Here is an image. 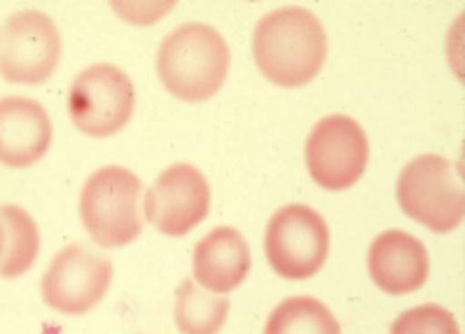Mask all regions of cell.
Instances as JSON below:
<instances>
[{
	"label": "cell",
	"mask_w": 465,
	"mask_h": 334,
	"mask_svg": "<svg viewBox=\"0 0 465 334\" xmlns=\"http://www.w3.org/2000/svg\"><path fill=\"white\" fill-rule=\"evenodd\" d=\"M252 59L276 87L297 89L316 80L328 59L323 24L304 7L269 12L252 34Z\"/></svg>",
	"instance_id": "cell-1"
},
{
	"label": "cell",
	"mask_w": 465,
	"mask_h": 334,
	"mask_svg": "<svg viewBox=\"0 0 465 334\" xmlns=\"http://www.w3.org/2000/svg\"><path fill=\"white\" fill-rule=\"evenodd\" d=\"M230 71V47L208 24L173 28L157 50V75L166 92L187 103L213 99Z\"/></svg>",
	"instance_id": "cell-2"
},
{
	"label": "cell",
	"mask_w": 465,
	"mask_h": 334,
	"mask_svg": "<svg viewBox=\"0 0 465 334\" xmlns=\"http://www.w3.org/2000/svg\"><path fill=\"white\" fill-rule=\"evenodd\" d=\"M141 178L122 166H104L87 178L80 194V218L96 246L122 248L141 236Z\"/></svg>",
	"instance_id": "cell-3"
},
{
	"label": "cell",
	"mask_w": 465,
	"mask_h": 334,
	"mask_svg": "<svg viewBox=\"0 0 465 334\" xmlns=\"http://www.w3.org/2000/svg\"><path fill=\"white\" fill-rule=\"evenodd\" d=\"M395 194L405 215L435 234L454 231L463 222L465 197L459 169L440 154L411 159L400 173Z\"/></svg>",
	"instance_id": "cell-4"
},
{
	"label": "cell",
	"mask_w": 465,
	"mask_h": 334,
	"mask_svg": "<svg viewBox=\"0 0 465 334\" xmlns=\"http://www.w3.org/2000/svg\"><path fill=\"white\" fill-rule=\"evenodd\" d=\"M330 252V227L318 211L288 203L272 215L264 234V255L285 280H307L323 269Z\"/></svg>",
	"instance_id": "cell-5"
},
{
	"label": "cell",
	"mask_w": 465,
	"mask_h": 334,
	"mask_svg": "<svg viewBox=\"0 0 465 334\" xmlns=\"http://www.w3.org/2000/svg\"><path fill=\"white\" fill-rule=\"evenodd\" d=\"M136 92L122 68L96 64L73 80L68 92V115L75 129L94 138L115 136L129 124Z\"/></svg>",
	"instance_id": "cell-6"
},
{
	"label": "cell",
	"mask_w": 465,
	"mask_h": 334,
	"mask_svg": "<svg viewBox=\"0 0 465 334\" xmlns=\"http://www.w3.org/2000/svg\"><path fill=\"white\" fill-rule=\"evenodd\" d=\"M304 159L309 176L318 187L344 192L361 181L370 162L365 129L353 117H325L309 133Z\"/></svg>",
	"instance_id": "cell-7"
},
{
	"label": "cell",
	"mask_w": 465,
	"mask_h": 334,
	"mask_svg": "<svg viewBox=\"0 0 465 334\" xmlns=\"http://www.w3.org/2000/svg\"><path fill=\"white\" fill-rule=\"evenodd\" d=\"M61 59V35L45 12L26 10L0 28V77L12 84H43Z\"/></svg>",
	"instance_id": "cell-8"
},
{
	"label": "cell",
	"mask_w": 465,
	"mask_h": 334,
	"mask_svg": "<svg viewBox=\"0 0 465 334\" xmlns=\"http://www.w3.org/2000/svg\"><path fill=\"white\" fill-rule=\"evenodd\" d=\"M113 280V262L83 243L59 250L40 280L43 301L64 316H83L105 297Z\"/></svg>",
	"instance_id": "cell-9"
},
{
	"label": "cell",
	"mask_w": 465,
	"mask_h": 334,
	"mask_svg": "<svg viewBox=\"0 0 465 334\" xmlns=\"http://www.w3.org/2000/svg\"><path fill=\"white\" fill-rule=\"evenodd\" d=\"M211 187L197 166L173 164L157 176L145 197V218L166 236H185L206 220Z\"/></svg>",
	"instance_id": "cell-10"
},
{
	"label": "cell",
	"mask_w": 465,
	"mask_h": 334,
	"mask_svg": "<svg viewBox=\"0 0 465 334\" xmlns=\"http://www.w3.org/2000/svg\"><path fill=\"white\" fill-rule=\"evenodd\" d=\"M367 269L379 290L402 297L426 285L430 276V258L416 236L389 230L379 234L367 250Z\"/></svg>",
	"instance_id": "cell-11"
},
{
	"label": "cell",
	"mask_w": 465,
	"mask_h": 334,
	"mask_svg": "<svg viewBox=\"0 0 465 334\" xmlns=\"http://www.w3.org/2000/svg\"><path fill=\"white\" fill-rule=\"evenodd\" d=\"M47 110L26 96L0 99V164L28 169L38 164L52 145Z\"/></svg>",
	"instance_id": "cell-12"
},
{
	"label": "cell",
	"mask_w": 465,
	"mask_h": 334,
	"mask_svg": "<svg viewBox=\"0 0 465 334\" xmlns=\"http://www.w3.org/2000/svg\"><path fill=\"white\" fill-rule=\"evenodd\" d=\"M251 271V248L234 227H215L194 248L192 274L202 288L218 295L236 290Z\"/></svg>",
	"instance_id": "cell-13"
},
{
	"label": "cell",
	"mask_w": 465,
	"mask_h": 334,
	"mask_svg": "<svg viewBox=\"0 0 465 334\" xmlns=\"http://www.w3.org/2000/svg\"><path fill=\"white\" fill-rule=\"evenodd\" d=\"M40 252L35 220L19 206H0V279H19L34 267Z\"/></svg>",
	"instance_id": "cell-14"
},
{
	"label": "cell",
	"mask_w": 465,
	"mask_h": 334,
	"mask_svg": "<svg viewBox=\"0 0 465 334\" xmlns=\"http://www.w3.org/2000/svg\"><path fill=\"white\" fill-rule=\"evenodd\" d=\"M230 313V300L206 292L194 279H185L175 290V325L183 334H218Z\"/></svg>",
	"instance_id": "cell-15"
},
{
	"label": "cell",
	"mask_w": 465,
	"mask_h": 334,
	"mask_svg": "<svg viewBox=\"0 0 465 334\" xmlns=\"http://www.w3.org/2000/svg\"><path fill=\"white\" fill-rule=\"evenodd\" d=\"M264 334H341V328L316 297H288L269 313Z\"/></svg>",
	"instance_id": "cell-16"
},
{
	"label": "cell",
	"mask_w": 465,
	"mask_h": 334,
	"mask_svg": "<svg viewBox=\"0 0 465 334\" xmlns=\"http://www.w3.org/2000/svg\"><path fill=\"white\" fill-rule=\"evenodd\" d=\"M391 334H460V329L451 311L440 304H421L398 316Z\"/></svg>",
	"instance_id": "cell-17"
}]
</instances>
